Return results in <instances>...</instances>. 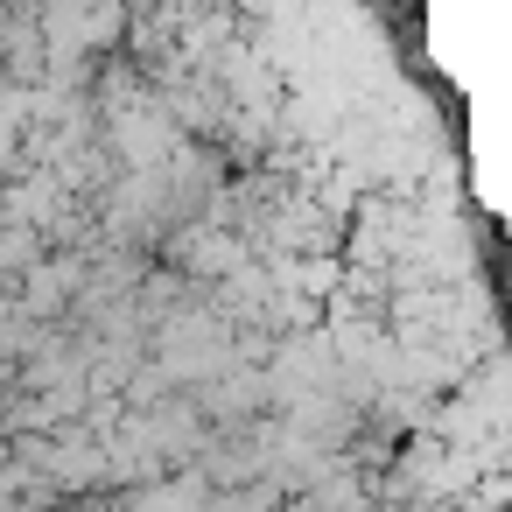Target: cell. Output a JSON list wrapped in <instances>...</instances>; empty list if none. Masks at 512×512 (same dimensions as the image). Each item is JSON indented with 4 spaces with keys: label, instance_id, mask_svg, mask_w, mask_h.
I'll use <instances>...</instances> for the list:
<instances>
[{
    "label": "cell",
    "instance_id": "6da1fadb",
    "mask_svg": "<svg viewBox=\"0 0 512 512\" xmlns=\"http://www.w3.org/2000/svg\"><path fill=\"white\" fill-rule=\"evenodd\" d=\"M29 281H36V288L22 295V302H29V316H50L57 302H71V295H78V281H85V260H50V267H36Z\"/></svg>",
    "mask_w": 512,
    "mask_h": 512
}]
</instances>
